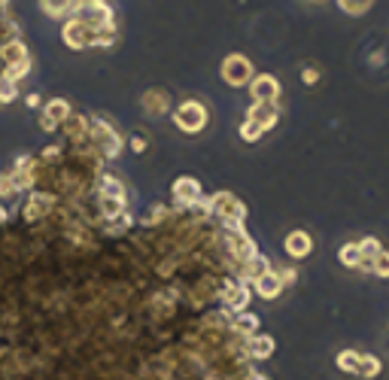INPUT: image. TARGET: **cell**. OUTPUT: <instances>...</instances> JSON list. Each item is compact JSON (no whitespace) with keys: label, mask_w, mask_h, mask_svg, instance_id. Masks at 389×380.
<instances>
[{"label":"cell","mask_w":389,"mask_h":380,"mask_svg":"<svg viewBox=\"0 0 389 380\" xmlns=\"http://www.w3.org/2000/svg\"><path fill=\"white\" fill-rule=\"evenodd\" d=\"M252 76V64L244 58V55H228L225 58V64H222V80L228 82V86H246V80Z\"/></svg>","instance_id":"6da1fadb"},{"label":"cell","mask_w":389,"mask_h":380,"mask_svg":"<svg viewBox=\"0 0 389 380\" xmlns=\"http://www.w3.org/2000/svg\"><path fill=\"white\" fill-rule=\"evenodd\" d=\"M204 122H207V112H204V107L198 101H189L176 110V125H180V131H186V134L201 131Z\"/></svg>","instance_id":"7a4b0ae2"},{"label":"cell","mask_w":389,"mask_h":380,"mask_svg":"<svg viewBox=\"0 0 389 380\" xmlns=\"http://www.w3.org/2000/svg\"><path fill=\"white\" fill-rule=\"evenodd\" d=\"M210 207H213L216 213L231 225V228H240V219H244V204H240L237 198H231V195H216Z\"/></svg>","instance_id":"3957f363"},{"label":"cell","mask_w":389,"mask_h":380,"mask_svg":"<svg viewBox=\"0 0 389 380\" xmlns=\"http://www.w3.org/2000/svg\"><path fill=\"white\" fill-rule=\"evenodd\" d=\"M246 119L256 122L261 131H268L274 122H277V107H274V101H256L252 104V110L246 112Z\"/></svg>","instance_id":"277c9868"},{"label":"cell","mask_w":389,"mask_h":380,"mask_svg":"<svg viewBox=\"0 0 389 380\" xmlns=\"http://www.w3.org/2000/svg\"><path fill=\"white\" fill-rule=\"evenodd\" d=\"M277 95H280V82L274 76H259L252 82V97L256 101H277Z\"/></svg>","instance_id":"5b68a950"},{"label":"cell","mask_w":389,"mask_h":380,"mask_svg":"<svg viewBox=\"0 0 389 380\" xmlns=\"http://www.w3.org/2000/svg\"><path fill=\"white\" fill-rule=\"evenodd\" d=\"M64 40H67V46H76V49H82V46H89L91 43V31L82 22H70L67 27H64Z\"/></svg>","instance_id":"8992f818"},{"label":"cell","mask_w":389,"mask_h":380,"mask_svg":"<svg viewBox=\"0 0 389 380\" xmlns=\"http://www.w3.org/2000/svg\"><path fill=\"white\" fill-rule=\"evenodd\" d=\"M256 286H259L261 298H277V295L283 292V280H280V274H274V271L261 274V277L256 280Z\"/></svg>","instance_id":"52a82bcc"},{"label":"cell","mask_w":389,"mask_h":380,"mask_svg":"<svg viewBox=\"0 0 389 380\" xmlns=\"http://www.w3.org/2000/svg\"><path fill=\"white\" fill-rule=\"evenodd\" d=\"M174 195H176V201H182V204H195L198 198H201V186H198L195 180L182 177V180H176Z\"/></svg>","instance_id":"ba28073f"},{"label":"cell","mask_w":389,"mask_h":380,"mask_svg":"<svg viewBox=\"0 0 389 380\" xmlns=\"http://www.w3.org/2000/svg\"><path fill=\"white\" fill-rule=\"evenodd\" d=\"M286 252L292 259H304L310 252V235H304V231H292V235L286 237Z\"/></svg>","instance_id":"9c48e42d"},{"label":"cell","mask_w":389,"mask_h":380,"mask_svg":"<svg viewBox=\"0 0 389 380\" xmlns=\"http://www.w3.org/2000/svg\"><path fill=\"white\" fill-rule=\"evenodd\" d=\"M225 301H228V307H235V311H244V307L250 305V292L240 283H228L225 286Z\"/></svg>","instance_id":"30bf717a"},{"label":"cell","mask_w":389,"mask_h":380,"mask_svg":"<svg viewBox=\"0 0 389 380\" xmlns=\"http://www.w3.org/2000/svg\"><path fill=\"white\" fill-rule=\"evenodd\" d=\"M338 256H341V262L346 265V268H362V262H365V259H362V250H359V244H344Z\"/></svg>","instance_id":"8fae6325"},{"label":"cell","mask_w":389,"mask_h":380,"mask_svg":"<svg viewBox=\"0 0 389 380\" xmlns=\"http://www.w3.org/2000/svg\"><path fill=\"white\" fill-rule=\"evenodd\" d=\"M271 353H274V337L259 335V337H252V341H250V356H256V359H268Z\"/></svg>","instance_id":"7c38bea8"},{"label":"cell","mask_w":389,"mask_h":380,"mask_svg":"<svg viewBox=\"0 0 389 380\" xmlns=\"http://www.w3.org/2000/svg\"><path fill=\"white\" fill-rule=\"evenodd\" d=\"M61 119H67V104H64V101L49 104V107H46V119H43L46 128H55V125H58Z\"/></svg>","instance_id":"4fadbf2b"},{"label":"cell","mask_w":389,"mask_h":380,"mask_svg":"<svg viewBox=\"0 0 389 380\" xmlns=\"http://www.w3.org/2000/svg\"><path fill=\"white\" fill-rule=\"evenodd\" d=\"M43 3V10L49 12V16H64V12L73 10V0H40ZM80 3V0H76Z\"/></svg>","instance_id":"5bb4252c"},{"label":"cell","mask_w":389,"mask_h":380,"mask_svg":"<svg viewBox=\"0 0 389 380\" xmlns=\"http://www.w3.org/2000/svg\"><path fill=\"white\" fill-rule=\"evenodd\" d=\"M371 3L374 0H338V6H341L346 16H362V12H368Z\"/></svg>","instance_id":"9a60e30c"},{"label":"cell","mask_w":389,"mask_h":380,"mask_svg":"<svg viewBox=\"0 0 389 380\" xmlns=\"http://www.w3.org/2000/svg\"><path fill=\"white\" fill-rule=\"evenodd\" d=\"M359 362H362V356H359L356 350H344V353L338 356V368L353 371V375H356V371H359Z\"/></svg>","instance_id":"2e32d148"},{"label":"cell","mask_w":389,"mask_h":380,"mask_svg":"<svg viewBox=\"0 0 389 380\" xmlns=\"http://www.w3.org/2000/svg\"><path fill=\"white\" fill-rule=\"evenodd\" d=\"M143 104L150 110H155V112H165L167 110V95H165V91H150V95L143 97Z\"/></svg>","instance_id":"e0dca14e"},{"label":"cell","mask_w":389,"mask_h":380,"mask_svg":"<svg viewBox=\"0 0 389 380\" xmlns=\"http://www.w3.org/2000/svg\"><path fill=\"white\" fill-rule=\"evenodd\" d=\"M356 375H362V377H377L380 375V362L374 356H362V362H359V371Z\"/></svg>","instance_id":"ac0fdd59"},{"label":"cell","mask_w":389,"mask_h":380,"mask_svg":"<svg viewBox=\"0 0 389 380\" xmlns=\"http://www.w3.org/2000/svg\"><path fill=\"white\" fill-rule=\"evenodd\" d=\"M265 271H268V265H265V259L261 256H252L250 262H246V280H259Z\"/></svg>","instance_id":"d6986e66"},{"label":"cell","mask_w":389,"mask_h":380,"mask_svg":"<svg viewBox=\"0 0 389 380\" xmlns=\"http://www.w3.org/2000/svg\"><path fill=\"white\" fill-rule=\"evenodd\" d=\"M371 271L377 274V277H389V252L380 250L377 256L371 259Z\"/></svg>","instance_id":"ffe728a7"},{"label":"cell","mask_w":389,"mask_h":380,"mask_svg":"<svg viewBox=\"0 0 389 380\" xmlns=\"http://www.w3.org/2000/svg\"><path fill=\"white\" fill-rule=\"evenodd\" d=\"M101 207L107 216H119L125 207V198H110V195H101Z\"/></svg>","instance_id":"44dd1931"},{"label":"cell","mask_w":389,"mask_h":380,"mask_svg":"<svg viewBox=\"0 0 389 380\" xmlns=\"http://www.w3.org/2000/svg\"><path fill=\"white\" fill-rule=\"evenodd\" d=\"M3 61H16V64H25V46H22V43L3 46Z\"/></svg>","instance_id":"7402d4cb"},{"label":"cell","mask_w":389,"mask_h":380,"mask_svg":"<svg viewBox=\"0 0 389 380\" xmlns=\"http://www.w3.org/2000/svg\"><path fill=\"white\" fill-rule=\"evenodd\" d=\"M235 329H237V332H256V329H259V316H252V313L240 316V320L235 322Z\"/></svg>","instance_id":"603a6c76"},{"label":"cell","mask_w":389,"mask_h":380,"mask_svg":"<svg viewBox=\"0 0 389 380\" xmlns=\"http://www.w3.org/2000/svg\"><path fill=\"white\" fill-rule=\"evenodd\" d=\"M240 134H244V140H259L261 128H259L256 122H250V119H246V122H244V128H240Z\"/></svg>","instance_id":"cb8c5ba5"},{"label":"cell","mask_w":389,"mask_h":380,"mask_svg":"<svg viewBox=\"0 0 389 380\" xmlns=\"http://www.w3.org/2000/svg\"><path fill=\"white\" fill-rule=\"evenodd\" d=\"M250 380H268V377H261V375H252Z\"/></svg>","instance_id":"d4e9b609"},{"label":"cell","mask_w":389,"mask_h":380,"mask_svg":"<svg viewBox=\"0 0 389 380\" xmlns=\"http://www.w3.org/2000/svg\"><path fill=\"white\" fill-rule=\"evenodd\" d=\"M0 3H6V0H0Z\"/></svg>","instance_id":"484cf974"}]
</instances>
